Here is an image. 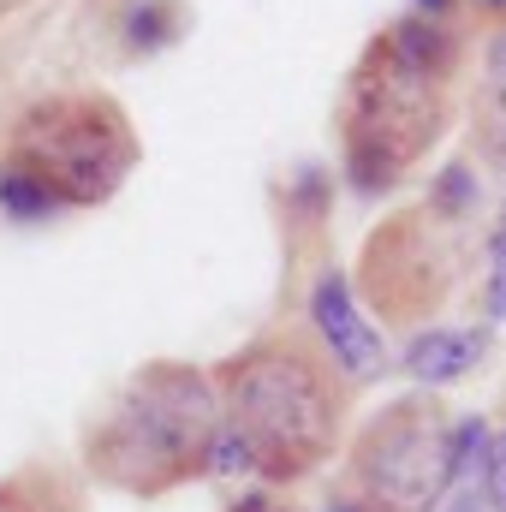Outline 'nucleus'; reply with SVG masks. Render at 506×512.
I'll return each instance as SVG.
<instances>
[{"label":"nucleus","mask_w":506,"mask_h":512,"mask_svg":"<svg viewBox=\"0 0 506 512\" xmlns=\"http://www.w3.org/2000/svg\"><path fill=\"white\" fill-rule=\"evenodd\" d=\"M221 429L209 471L304 483L346 441V376L310 334H262L215 364Z\"/></svg>","instance_id":"f257e3e1"},{"label":"nucleus","mask_w":506,"mask_h":512,"mask_svg":"<svg viewBox=\"0 0 506 512\" xmlns=\"http://www.w3.org/2000/svg\"><path fill=\"white\" fill-rule=\"evenodd\" d=\"M215 429H221L215 370L185 358H149L84 423V441H78L84 483H102L131 501L173 495L209 477Z\"/></svg>","instance_id":"f03ea898"},{"label":"nucleus","mask_w":506,"mask_h":512,"mask_svg":"<svg viewBox=\"0 0 506 512\" xmlns=\"http://www.w3.org/2000/svg\"><path fill=\"white\" fill-rule=\"evenodd\" d=\"M0 161L24 167L54 197V209H102L137 173L143 137H137L120 96H108V90H54V96H36L12 120Z\"/></svg>","instance_id":"7ed1b4c3"},{"label":"nucleus","mask_w":506,"mask_h":512,"mask_svg":"<svg viewBox=\"0 0 506 512\" xmlns=\"http://www.w3.org/2000/svg\"><path fill=\"white\" fill-rule=\"evenodd\" d=\"M453 126V84L417 72L393 54L387 36H370L340 102V149L346 185L358 197H387Z\"/></svg>","instance_id":"20e7f679"},{"label":"nucleus","mask_w":506,"mask_h":512,"mask_svg":"<svg viewBox=\"0 0 506 512\" xmlns=\"http://www.w3.org/2000/svg\"><path fill=\"white\" fill-rule=\"evenodd\" d=\"M483 441V423H453L441 399L405 393L381 405L346 447V483L376 512H435Z\"/></svg>","instance_id":"39448f33"},{"label":"nucleus","mask_w":506,"mask_h":512,"mask_svg":"<svg viewBox=\"0 0 506 512\" xmlns=\"http://www.w3.org/2000/svg\"><path fill=\"white\" fill-rule=\"evenodd\" d=\"M441 221L447 215L423 203L370 233L364 262H358V286L387 322H417L423 310H435L447 298V286L459 274V245L441 233Z\"/></svg>","instance_id":"423d86ee"},{"label":"nucleus","mask_w":506,"mask_h":512,"mask_svg":"<svg viewBox=\"0 0 506 512\" xmlns=\"http://www.w3.org/2000/svg\"><path fill=\"white\" fill-rule=\"evenodd\" d=\"M310 322H316L322 352L340 364V376L364 382V376L381 370V346H376V334H370V322L358 316V292H352L346 274H322V280H316V292H310Z\"/></svg>","instance_id":"0eeeda50"},{"label":"nucleus","mask_w":506,"mask_h":512,"mask_svg":"<svg viewBox=\"0 0 506 512\" xmlns=\"http://www.w3.org/2000/svg\"><path fill=\"white\" fill-rule=\"evenodd\" d=\"M0 512H90L84 471L60 459H30L0 477Z\"/></svg>","instance_id":"6e6552de"},{"label":"nucleus","mask_w":506,"mask_h":512,"mask_svg":"<svg viewBox=\"0 0 506 512\" xmlns=\"http://www.w3.org/2000/svg\"><path fill=\"white\" fill-rule=\"evenodd\" d=\"M483 334L477 328H429V334H417L411 346H405V376L411 382H423V387H453V382H465L477 364H483Z\"/></svg>","instance_id":"1a4fd4ad"},{"label":"nucleus","mask_w":506,"mask_h":512,"mask_svg":"<svg viewBox=\"0 0 506 512\" xmlns=\"http://www.w3.org/2000/svg\"><path fill=\"white\" fill-rule=\"evenodd\" d=\"M387 42H393V54L399 60H411L417 72H429V78H447L453 84V72H459V36H453V24L447 18H423V12H405V18H393L387 30H381Z\"/></svg>","instance_id":"9d476101"},{"label":"nucleus","mask_w":506,"mask_h":512,"mask_svg":"<svg viewBox=\"0 0 506 512\" xmlns=\"http://www.w3.org/2000/svg\"><path fill=\"white\" fill-rule=\"evenodd\" d=\"M173 36H179V6H173V0H143V6H131V18L120 24L126 54H155V48H167Z\"/></svg>","instance_id":"9b49d317"},{"label":"nucleus","mask_w":506,"mask_h":512,"mask_svg":"<svg viewBox=\"0 0 506 512\" xmlns=\"http://www.w3.org/2000/svg\"><path fill=\"white\" fill-rule=\"evenodd\" d=\"M471 131H477V149L489 155V167L506 179V90H483V84H477Z\"/></svg>","instance_id":"f8f14e48"},{"label":"nucleus","mask_w":506,"mask_h":512,"mask_svg":"<svg viewBox=\"0 0 506 512\" xmlns=\"http://www.w3.org/2000/svg\"><path fill=\"white\" fill-rule=\"evenodd\" d=\"M483 477H489L495 507L506 512V435H489V447H483Z\"/></svg>","instance_id":"ddd939ff"},{"label":"nucleus","mask_w":506,"mask_h":512,"mask_svg":"<svg viewBox=\"0 0 506 512\" xmlns=\"http://www.w3.org/2000/svg\"><path fill=\"white\" fill-rule=\"evenodd\" d=\"M483 90H506V24H495V36L483 48Z\"/></svg>","instance_id":"4468645a"},{"label":"nucleus","mask_w":506,"mask_h":512,"mask_svg":"<svg viewBox=\"0 0 506 512\" xmlns=\"http://www.w3.org/2000/svg\"><path fill=\"white\" fill-rule=\"evenodd\" d=\"M227 512H292V507H286L280 495H268V489H251V495H239Z\"/></svg>","instance_id":"2eb2a0df"},{"label":"nucleus","mask_w":506,"mask_h":512,"mask_svg":"<svg viewBox=\"0 0 506 512\" xmlns=\"http://www.w3.org/2000/svg\"><path fill=\"white\" fill-rule=\"evenodd\" d=\"M465 12H477L483 24H506V0H465Z\"/></svg>","instance_id":"dca6fc26"},{"label":"nucleus","mask_w":506,"mask_h":512,"mask_svg":"<svg viewBox=\"0 0 506 512\" xmlns=\"http://www.w3.org/2000/svg\"><path fill=\"white\" fill-rule=\"evenodd\" d=\"M465 0H411V12H423V18H453Z\"/></svg>","instance_id":"f3484780"},{"label":"nucleus","mask_w":506,"mask_h":512,"mask_svg":"<svg viewBox=\"0 0 506 512\" xmlns=\"http://www.w3.org/2000/svg\"><path fill=\"white\" fill-rule=\"evenodd\" d=\"M489 262H506V209H501V221H495V233H489Z\"/></svg>","instance_id":"a211bd4d"},{"label":"nucleus","mask_w":506,"mask_h":512,"mask_svg":"<svg viewBox=\"0 0 506 512\" xmlns=\"http://www.w3.org/2000/svg\"><path fill=\"white\" fill-rule=\"evenodd\" d=\"M328 512H376V507H370V501H358L352 489H340V495H334V507H328Z\"/></svg>","instance_id":"6ab92c4d"},{"label":"nucleus","mask_w":506,"mask_h":512,"mask_svg":"<svg viewBox=\"0 0 506 512\" xmlns=\"http://www.w3.org/2000/svg\"><path fill=\"white\" fill-rule=\"evenodd\" d=\"M24 6H36V0H0V24H6V18H18Z\"/></svg>","instance_id":"aec40b11"}]
</instances>
